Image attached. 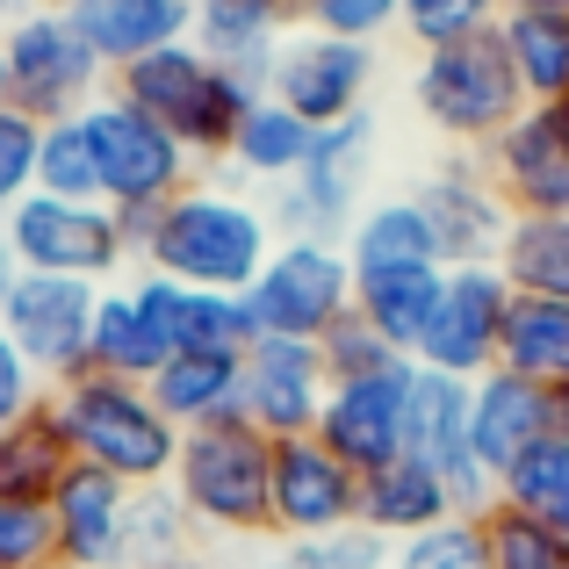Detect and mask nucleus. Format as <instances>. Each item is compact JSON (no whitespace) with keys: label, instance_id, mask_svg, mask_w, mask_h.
I'll return each instance as SVG.
<instances>
[{"label":"nucleus","instance_id":"nucleus-43","mask_svg":"<svg viewBox=\"0 0 569 569\" xmlns=\"http://www.w3.org/2000/svg\"><path fill=\"white\" fill-rule=\"evenodd\" d=\"M403 0H303V29H325V37H353L376 43L382 29H397Z\"/></svg>","mask_w":569,"mask_h":569},{"label":"nucleus","instance_id":"nucleus-51","mask_svg":"<svg viewBox=\"0 0 569 569\" xmlns=\"http://www.w3.org/2000/svg\"><path fill=\"white\" fill-rule=\"evenodd\" d=\"M167 569H209V562H194V556H181V562H167Z\"/></svg>","mask_w":569,"mask_h":569},{"label":"nucleus","instance_id":"nucleus-48","mask_svg":"<svg viewBox=\"0 0 569 569\" xmlns=\"http://www.w3.org/2000/svg\"><path fill=\"white\" fill-rule=\"evenodd\" d=\"M14 281H22V260H14V246L0 238V303H8V289H14Z\"/></svg>","mask_w":569,"mask_h":569},{"label":"nucleus","instance_id":"nucleus-36","mask_svg":"<svg viewBox=\"0 0 569 569\" xmlns=\"http://www.w3.org/2000/svg\"><path fill=\"white\" fill-rule=\"evenodd\" d=\"M188 505L173 498V483H152V490H130V533H123V569H167L188 556Z\"/></svg>","mask_w":569,"mask_h":569},{"label":"nucleus","instance_id":"nucleus-19","mask_svg":"<svg viewBox=\"0 0 569 569\" xmlns=\"http://www.w3.org/2000/svg\"><path fill=\"white\" fill-rule=\"evenodd\" d=\"M418 209L440 238V267H498L512 209H505L483 159H447L432 181H418Z\"/></svg>","mask_w":569,"mask_h":569},{"label":"nucleus","instance_id":"nucleus-42","mask_svg":"<svg viewBox=\"0 0 569 569\" xmlns=\"http://www.w3.org/2000/svg\"><path fill=\"white\" fill-rule=\"evenodd\" d=\"M318 353H325V376H332V382L376 376V368H389V361H411V353H397V347H389V339H382L376 325L361 318V310H347V318H339L332 332L318 339Z\"/></svg>","mask_w":569,"mask_h":569},{"label":"nucleus","instance_id":"nucleus-15","mask_svg":"<svg viewBox=\"0 0 569 569\" xmlns=\"http://www.w3.org/2000/svg\"><path fill=\"white\" fill-rule=\"evenodd\" d=\"M411 376L418 361H389L376 376H353L325 389L318 411V440L347 461L353 476H376L403 455V426H411Z\"/></svg>","mask_w":569,"mask_h":569},{"label":"nucleus","instance_id":"nucleus-16","mask_svg":"<svg viewBox=\"0 0 569 569\" xmlns=\"http://www.w3.org/2000/svg\"><path fill=\"white\" fill-rule=\"evenodd\" d=\"M483 167L512 217H569V116L556 101H527L519 123L483 144Z\"/></svg>","mask_w":569,"mask_h":569},{"label":"nucleus","instance_id":"nucleus-37","mask_svg":"<svg viewBox=\"0 0 569 569\" xmlns=\"http://www.w3.org/2000/svg\"><path fill=\"white\" fill-rule=\"evenodd\" d=\"M37 188L66 194V202H101V167H94V144H87L80 116L43 123V138H37Z\"/></svg>","mask_w":569,"mask_h":569},{"label":"nucleus","instance_id":"nucleus-53","mask_svg":"<svg viewBox=\"0 0 569 569\" xmlns=\"http://www.w3.org/2000/svg\"><path fill=\"white\" fill-rule=\"evenodd\" d=\"M8 22H14V8H8V0H0V29H8Z\"/></svg>","mask_w":569,"mask_h":569},{"label":"nucleus","instance_id":"nucleus-44","mask_svg":"<svg viewBox=\"0 0 569 569\" xmlns=\"http://www.w3.org/2000/svg\"><path fill=\"white\" fill-rule=\"evenodd\" d=\"M37 138L43 123H29L22 109H0V217L37 188Z\"/></svg>","mask_w":569,"mask_h":569},{"label":"nucleus","instance_id":"nucleus-55","mask_svg":"<svg viewBox=\"0 0 569 569\" xmlns=\"http://www.w3.org/2000/svg\"><path fill=\"white\" fill-rule=\"evenodd\" d=\"M556 109H562V116H569V94H562V101H556Z\"/></svg>","mask_w":569,"mask_h":569},{"label":"nucleus","instance_id":"nucleus-10","mask_svg":"<svg viewBox=\"0 0 569 569\" xmlns=\"http://www.w3.org/2000/svg\"><path fill=\"white\" fill-rule=\"evenodd\" d=\"M246 310H252L260 332L310 339V347H318V339L353 310V260H347V246H325V238H281V246L267 252L260 281L246 289Z\"/></svg>","mask_w":569,"mask_h":569},{"label":"nucleus","instance_id":"nucleus-11","mask_svg":"<svg viewBox=\"0 0 569 569\" xmlns=\"http://www.w3.org/2000/svg\"><path fill=\"white\" fill-rule=\"evenodd\" d=\"M94 303H101L94 281L22 274L8 289V303H0V332H8L14 353L58 389V382H72V376L94 368V361H87V347H94Z\"/></svg>","mask_w":569,"mask_h":569},{"label":"nucleus","instance_id":"nucleus-28","mask_svg":"<svg viewBox=\"0 0 569 569\" xmlns=\"http://www.w3.org/2000/svg\"><path fill=\"white\" fill-rule=\"evenodd\" d=\"M447 289V267H382V274H353V310L389 339L397 353L418 347L432 303Z\"/></svg>","mask_w":569,"mask_h":569},{"label":"nucleus","instance_id":"nucleus-26","mask_svg":"<svg viewBox=\"0 0 569 569\" xmlns=\"http://www.w3.org/2000/svg\"><path fill=\"white\" fill-rule=\"evenodd\" d=\"M238 382H246V353H173V361H159V376L144 389L173 426L194 432V426H217V418H246Z\"/></svg>","mask_w":569,"mask_h":569},{"label":"nucleus","instance_id":"nucleus-46","mask_svg":"<svg viewBox=\"0 0 569 569\" xmlns=\"http://www.w3.org/2000/svg\"><path fill=\"white\" fill-rule=\"evenodd\" d=\"M389 556H397V548H389L382 533H368V527H339V533L318 541L325 569H389Z\"/></svg>","mask_w":569,"mask_h":569},{"label":"nucleus","instance_id":"nucleus-35","mask_svg":"<svg viewBox=\"0 0 569 569\" xmlns=\"http://www.w3.org/2000/svg\"><path fill=\"white\" fill-rule=\"evenodd\" d=\"M498 505L527 512L533 527L569 533V447L556 440V432H548L541 447H527V455H519L512 469L498 476Z\"/></svg>","mask_w":569,"mask_h":569},{"label":"nucleus","instance_id":"nucleus-29","mask_svg":"<svg viewBox=\"0 0 569 569\" xmlns=\"http://www.w3.org/2000/svg\"><path fill=\"white\" fill-rule=\"evenodd\" d=\"M498 368L533 376L541 389H562L569 382V303H562V296H512Z\"/></svg>","mask_w":569,"mask_h":569},{"label":"nucleus","instance_id":"nucleus-20","mask_svg":"<svg viewBox=\"0 0 569 569\" xmlns=\"http://www.w3.org/2000/svg\"><path fill=\"white\" fill-rule=\"evenodd\" d=\"M130 296H138L144 325L159 332L167 361H173V353H246L252 339H260L246 296L188 289V281H167V274H152V267H138V274H130Z\"/></svg>","mask_w":569,"mask_h":569},{"label":"nucleus","instance_id":"nucleus-1","mask_svg":"<svg viewBox=\"0 0 569 569\" xmlns=\"http://www.w3.org/2000/svg\"><path fill=\"white\" fill-rule=\"evenodd\" d=\"M274 246H281V231H274V217H267V202H252V194L231 188V181H202V173H194L173 202H159L138 267H152V274H167V281H188V289L246 296Z\"/></svg>","mask_w":569,"mask_h":569},{"label":"nucleus","instance_id":"nucleus-34","mask_svg":"<svg viewBox=\"0 0 569 569\" xmlns=\"http://www.w3.org/2000/svg\"><path fill=\"white\" fill-rule=\"evenodd\" d=\"M87 361H94L101 376H130V382H152L159 376L167 347H159V332L144 325L130 281H109V289H101V303H94V347H87Z\"/></svg>","mask_w":569,"mask_h":569},{"label":"nucleus","instance_id":"nucleus-49","mask_svg":"<svg viewBox=\"0 0 569 569\" xmlns=\"http://www.w3.org/2000/svg\"><path fill=\"white\" fill-rule=\"evenodd\" d=\"M556 440H562V447H569V382H562V389H556Z\"/></svg>","mask_w":569,"mask_h":569},{"label":"nucleus","instance_id":"nucleus-45","mask_svg":"<svg viewBox=\"0 0 569 569\" xmlns=\"http://www.w3.org/2000/svg\"><path fill=\"white\" fill-rule=\"evenodd\" d=\"M43 397H51V382H43L37 368H29L22 353H14V339L0 332V426H14L22 411H37Z\"/></svg>","mask_w":569,"mask_h":569},{"label":"nucleus","instance_id":"nucleus-21","mask_svg":"<svg viewBox=\"0 0 569 569\" xmlns=\"http://www.w3.org/2000/svg\"><path fill=\"white\" fill-rule=\"evenodd\" d=\"M43 505H51V527H58V569H123L130 483H116L109 469L72 461Z\"/></svg>","mask_w":569,"mask_h":569},{"label":"nucleus","instance_id":"nucleus-2","mask_svg":"<svg viewBox=\"0 0 569 569\" xmlns=\"http://www.w3.org/2000/svg\"><path fill=\"white\" fill-rule=\"evenodd\" d=\"M51 418H58V432H66L72 461H87V469H109L116 483H130V490L173 483L181 426L152 403L144 382L87 368V376L51 389Z\"/></svg>","mask_w":569,"mask_h":569},{"label":"nucleus","instance_id":"nucleus-8","mask_svg":"<svg viewBox=\"0 0 569 569\" xmlns=\"http://www.w3.org/2000/svg\"><path fill=\"white\" fill-rule=\"evenodd\" d=\"M0 238L14 246L22 274H66V281L109 289V281L130 267L123 217H116L109 202H66V194L29 188L22 202L0 217Z\"/></svg>","mask_w":569,"mask_h":569},{"label":"nucleus","instance_id":"nucleus-17","mask_svg":"<svg viewBox=\"0 0 569 569\" xmlns=\"http://www.w3.org/2000/svg\"><path fill=\"white\" fill-rule=\"evenodd\" d=\"M403 455H418L447 490H455L461 512H483L498 498V483L483 476L476 461V440H469V382L455 376H432L418 368L411 376V426H403Z\"/></svg>","mask_w":569,"mask_h":569},{"label":"nucleus","instance_id":"nucleus-54","mask_svg":"<svg viewBox=\"0 0 569 569\" xmlns=\"http://www.w3.org/2000/svg\"><path fill=\"white\" fill-rule=\"evenodd\" d=\"M8 8H14V14H22V8H37V0H8Z\"/></svg>","mask_w":569,"mask_h":569},{"label":"nucleus","instance_id":"nucleus-32","mask_svg":"<svg viewBox=\"0 0 569 569\" xmlns=\"http://www.w3.org/2000/svg\"><path fill=\"white\" fill-rule=\"evenodd\" d=\"M72 469V447L51 418V397L37 411H22L14 426H0V498H51L58 476Z\"/></svg>","mask_w":569,"mask_h":569},{"label":"nucleus","instance_id":"nucleus-14","mask_svg":"<svg viewBox=\"0 0 569 569\" xmlns=\"http://www.w3.org/2000/svg\"><path fill=\"white\" fill-rule=\"evenodd\" d=\"M368 87H376V43L325 37V29H296V37L274 51V80H267V94H274L281 109H296L310 130H325V123L361 116Z\"/></svg>","mask_w":569,"mask_h":569},{"label":"nucleus","instance_id":"nucleus-13","mask_svg":"<svg viewBox=\"0 0 569 569\" xmlns=\"http://www.w3.org/2000/svg\"><path fill=\"white\" fill-rule=\"evenodd\" d=\"M361 519V476L318 440L296 432L274 440V476H267V533L281 541H325V533Z\"/></svg>","mask_w":569,"mask_h":569},{"label":"nucleus","instance_id":"nucleus-7","mask_svg":"<svg viewBox=\"0 0 569 569\" xmlns=\"http://www.w3.org/2000/svg\"><path fill=\"white\" fill-rule=\"evenodd\" d=\"M368 167H376V116H347V123H325L310 138V159L296 181L267 188V217L281 238H325V246H347L353 217H361L368 194Z\"/></svg>","mask_w":569,"mask_h":569},{"label":"nucleus","instance_id":"nucleus-30","mask_svg":"<svg viewBox=\"0 0 569 569\" xmlns=\"http://www.w3.org/2000/svg\"><path fill=\"white\" fill-rule=\"evenodd\" d=\"M498 37H505V58H512L527 101L569 94V8H505Z\"/></svg>","mask_w":569,"mask_h":569},{"label":"nucleus","instance_id":"nucleus-27","mask_svg":"<svg viewBox=\"0 0 569 569\" xmlns=\"http://www.w3.org/2000/svg\"><path fill=\"white\" fill-rule=\"evenodd\" d=\"M347 260L353 274H382V267H440V238H432L418 194H382L353 217L347 231Z\"/></svg>","mask_w":569,"mask_h":569},{"label":"nucleus","instance_id":"nucleus-6","mask_svg":"<svg viewBox=\"0 0 569 569\" xmlns=\"http://www.w3.org/2000/svg\"><path fill=\"white\" fill-rule=\"evenodd\" d=\"M411 101H418V116H426L440 138L476 144V152H483L505 123H519L527 87H519L512 58H505V37H498V29H483V37H469V43L418 51Z\"/></svg>","mask_w":569,"mask_h":569},{"label":"nucleus","instance_id":"nucleus-24","mask_svg":"<svg viewBox=\"0 0 569 569\" xmlns=\"http://www.w3.org/2000/svg\"><path fill=\"white\" fill-rule=\"evenodd\" d=\"M72 22H80L87 43H94L101 66L123 72V66H138V58L194 37V0H80Z\"/></svg>","mask_w":569,"mask_h":569},{"label":"nucleus","instance_id":"nucleus-52","mask_svg":"<svg viewBox=\"0 0 569 569\" xmlns=\"http://www.w3.org/2000/svg\"><path fill=\"white\" fill-rule=\"evenodd\" d=\"M0 109H8V66H0Z\"/></svg>","mask_w":569,"mask_h":569},{"label":"nucleus","instance_id":"nucleus-40","mask_svg":"<svg viewBox=\"0 0 569 569\" xmlns=\"http://www.w3.org/2000/svg\"><path fill=\"white\" fill-rule=\"evenodd\" d=\"M505 22V0H403L397 29L418 43V51H440V43H469L483 29Z\"/></svg>","mask_w":569,"mask_h":569},{"label":"nucleus","instance_id":"nucleus-3","mask_svg":"<svg viewBox=\"0 0 569 569\" xmlns=\"http://www.w3.org/2000/svg\"><path fill=\"white\" fill-rule=\"evenodd\" d=\"M109 94H123L130 109H144L159 130H173L194 159H223V152H231L246 109L260 101L231 66H217L194 37L167 43V51L138 58V66H123V72H109Z\"/></svg>","mask_w":569,"mask_h":569},{"label":"nucleus","instance_id":"nucleus-25","mask_svg":"<svg viewBox=\"0 0 569 569\" xmlns=\"http://www.w3.org/2000/svg\"><path fill=\"white\" fill-rule=\"evenodd\" d=\"M447 512H461L455 490H447V483H440V476H432L418 455H397L389 469L361 476V519H353V527L382 533V541H411V533L440 527Z\"/></svg>","mask_w":569,"mask_h":569},{"label":"nucleus","instance_id":"nucleus-41","mask_svg":"<svg viewBox=\"0 0 569 569\" xmlns=\"http://www.w3.org/2000/svg\"><path fill=\"white\" fill-rule=\"evenodd\" d=\"M0 569H58L51 505H37V498H0Z\"/></svg>","mask_w":569,"mask_h":569},{"label":"nucleus","instance_id":"nucleus-9","mask_svg":"<svg viewBox=\"0 0 569 569\" xmlns=\"http://www.w3.org/2000/svg\"><path fill=\"white\" fill-rule=\"evenodd\" d=\"M80 123H87V144H94V167H101V202H109L116 217L173 202V194L194 181V167H202L173 130H159L152 116L130 109L123 94H101L94 109H80Z\"/></svg>","mask_w":569,"mask_h":569},{"label":"nucleus","instance_id":"nucleus-22","mask_svg":"<svg viewBox=\"0 0 569 569\" xmlns=\"http://www.w3.org/2000/svg\"><path fill=\"white\" fill-rule=\"evenodd\" d=\"M548 432H556V389H541L533 376H512V368H490V376L469 382V440L490 483L527 447H541Z\"/></svg>","mask_w":569,"mask_h":569},{"label":"nucleus","instance_id":"nucleus-33","mask_svg":"<svg viewBox=\"0 0 569 569\" xmlns=\"http://www.w3.org/2000/svg\"><path fill=\"white\" fill-rule=\"evenodd\" d=\"M498 274L512 296H562L569 303V217H512L498 246Z\"/></svg>","mask_w":569,"mask_h":569},{"label":"nucleus","instance_id":"nucleus-31","mask_svg":"<svg viewBox=\"0 0 569 569\" xmlns=\"http://www.w3.org/2000/svg\"><path fill=\"white\" fill-rule=\"evenodd\" d=\"M310 138L318 130L303 123L296 109H281L274 94H260L246 109V123H238V138H231V167L246 173V181H267V188H281V181H296L303 173V159H310Z\"/></svg>","mask_w":569,"mask_h":569},{"label":"nucleus","instance_id":"nucleus-4","mask_svg":"<svg viewBox=\"0 0 569 569\" xmlns=\"http://www.w3.org/2000/svg\"><path fill=\"white\" fill-rule=\"evenodd\" d=\"M0 66H8V109H22L29 123H66L109 94V66L80 37L72 8H51V0L22 8L0 29Z\"/></svg>","mask_w":569,"mask_h":569},{"label":"nucleus","instance_id":"nucleus-38","mask_svg":"<svg viewBox=\"0 0 569 569\" xmlns=\"http://www.w3.org/2000/svg\"><path fill=\"white\" fill-rule=\"evenodd\" d=\"M483 541H490V569H569V533L533 527L527 512L490 498L483 505Z\"/></svg>","mask_w":569,"mask_h":569},{"label":"nucleus","instance_id":"nucleus-23","mask_svg":"<svg viewBox=\"0 0 569 569\" xmlns=\"http://www.w3.org/2000/svg\"><path fill=\"white\" fill-rule=\"evenodd\" d=\"M303 29V0H194V43L231 66L252 94L274 80V51Z\"/></svg>","mask_w":569,"mask_h":569},{"label":"nucleus","instance_id":"nucleus-12","mask_svg":"<svg viewBox=\"0 0 569 569\" xmlns=\"http://www.w3.org/2000/svg\"><path fill=\"white\" fill-rule=\"evenodd\" d=\"M505 310H512V289H505L498 267H447V289L432 303L426 332H418L411 361L432 368V376H455V382L490 376L505 347Z\"/></svg>","mask_w":569,"mask_h":569},{"label":"nucleus","instance_id":"nucleus-39","mask_svg":"<svg viewBox=\"0 0 569 569\" xmlns=\"http://www.w3.org/2000/svg\"><path fill=\"white\" fill-rule=\"evenodd\" d=\"M389 569H490V541H483V512H447L440 527L397 541Z\"/></svg>","mask_w":569,"mask_h":569},{"label":"nucleus","instance_id":"nucleus-47","mask_svg":"<svg viewBox=\"0 0 569 569\" xmlns=\"http://www.w3.org/2000/svg\"><path fill=\"white\" fill-rule=\"evenodd\" d=\"M267 569H325V562H318V541H289Z\"/></svg>","mask_w":569,"mask_h":569},{"label":"nucleus","instance_id":"nucleus-5","mask_svg":"<svg viewBox=\"0 0 569 569\" xmlns=\"http://www.w3.org/2000/svg\"><path fill=\"white\" fill-rule=\"evenodd\" d=\"M267 476H274V440L252 418H217L181 432L173 498L209 533H267Z\"/></svg>","mask_w":569,"mask_h":569},{"label":"nucleus","instance_id":"nucleus-50","mask_svg":"<svg viewBox=\"0 0 569 569\" xmlns=\"http://www.w3.org/2000/svg\"><path fill=\"white\" fill-rule=\"evenodd\" d=\"M505 8H569V0H505Z\"/></svg>","mask_w":569,"mask_h":569},{"label":"nucleus","instance_id":"nucleus-18","mask_svg":"<svg viewBox=\"0 0 569 569\" xmlns=\"http://www.w3.org/2000/svg\"><path fill=\"white\" fill-rule=\"evenodd\" d=\"M325 353L310 339H274L260 332L246 347V382H238V411L267 432V440H296V432H318L325 411Z\"/></svg>","mask_w":569,"mask_h":569}]
</instances>
